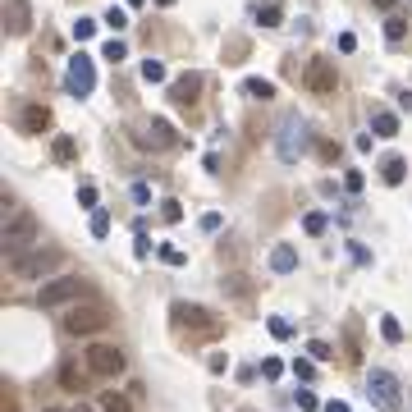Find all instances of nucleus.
<instances>
[{
	"mask_svg": "<svg viewBox=\"0 0 412 412\" xmlns=\"http://www.w3.org/2000/svg\"><path fill=\"white\" fill-rule=\"evenodd\" d=\"M170 316H174V326H179V330H188L193 339H206V344L225 335V321H220L211 307H202V303H174Z\"/></svg>",
	"mask_w": 412,
	"mask_h": 412,
	"instance_id": "f257e3e1",
	"label": "nucleus"
},
{
	"mask_svg": "<svg viewBox=\"0 0 412 412\" xmlns=\"http://www.w3.org/2000/svg\"><path fill=\"white\" fill-rule=\"evenodd\" d=\"M10 257H14V275H23V280H51L60 271V261H65L55 248H46V252L28 248V252H10Z\"/></svg>",
	"mask_w": 412,
	"mask_h": 412,
	"instance_id": "f03ea898",
	"label": "nucleus"
},
{
	"mask_svg": "<svg viewBox=\"0 0 412 412\" xmlns=\"http://www.w3.org/2000/svg\"><path fill=\"white\" fill-rule=\"evenodd\" d=\"M83 367L92 371V376H101V380H110V376H124V353L115 344H106V339H97V344H87V353H83Z\"/></svg>",
	"mask_w": 412,
	"mask_h": 412,
	"instance_id": "7ed1b4c3",
	"label": "nucleus"
},
{
	"mask_svg": "<svg viewBox=\"0 0 412 412\" xmlns=\"http://www.w3.org/2000/svg\"><path fill=\"white\" fill-rule=\"evenodd\" d=\"M60 326H65L69 335H97V330H110V312L101 303H78V307L65 312Z\"/></svg>",
	"mask_w": 412,
	"mask_h": 412,
	"instance_id": "20e7f679",
	"label": "nucleus"
},
{
	"mask_svg": "<svg viewBox=\"0 0 412 412\" xmlns=\"http://www.w3.org/2000/svg\"><path fill=\"white\" fill-rule=\"evenodd\" d=\"M367 394H371V403L385 408V412H394L403 403V390H399V380H394V371H371L367 376Z\"/></svg>",
	"mask_w": 412,
	"mask_h": 412,
	"instance_id": "39448f33",
	"label": "nucleus"
},
{
	"mask_svg": "<svg viewBox=\"0 0 412 412\" xmlns=\"http://www.w3.org/2000/svg\"><path fill=\"white\" fill-rule=\"evenodd\" d=\"M78 293H87V284L78 280V275H55V280H42L37 303L42 307H60V303H69V298H78Z\"/></svg>",
	"mask_w": 412,
	"mask_h": 412,
	"instance_id": "423d86ee",
	"label": "nucleus"
},
{
	"mask_svg": "<svg viewBox=\"0 0 412 412\" xmlns=\"http://www.w3.org/2000/svg\"><path fill=\"white\" fill-rule=\"evenodd\" d=\"M92 87H97V69H92V60H87L83 51L74 55V60H69V74H65V92L69 97H92Z\"/></svg>",
	"mask_w": 412,
	"mask_h": 412,
	"instance_id": "0eeeda50",
	"label": "nucleus"
},
{
	"mask_svg": "<svg viewBox=\"0 0 412 412\" xmlns=\"http://www.w3.org/2000/svg\"><path fill=\"white\" fill-rule=\"evenodd\" d=\"M37 243V216L19 211L14 220H5V252H28Z\"/></svg>",
	"mask_w": 412,
	"mask_h": 412,
	"instance_id": "6e6552de",
	"label": "nucleus"
},
{
	"mask_svg": "<svg viewBox=\"0 0 412 412\" xmlns=\"http://www.w3.org/2000/svg\"><path fill=\"white\" fill-rule=\"evenodd\" d=\"M335 83H339V74H335V65H330V55H312V60H307V87H312L316 97H330Z\"/></svg>",
	"mask_w": 412,
	"mask_h": 412,
	"instance_id": "1a4fd4ad",
	"label": "nucleus"
},
{
	"mask_svg": "<svg viewBox=\"0 0 412 412\" xmlns=\"http://www.w3.org/2000/svg\"><path fill=\"white\" fill-rule=\"evenodd\" d=\"M28 28H33V5H28V0H10V10H5V33L23 37Z\"/></svg>",
	"mask_w": 412,
	"mask_h": 412,
	"instance_id": "9d476101",
	"label": "nucleus"
},
{
	"mask_svg": "<svg viewBox=\"0 0 412 412\" xmlns=\"http://www.w3.org/2000/svg\"><path fill=\"white\" fill-rule=\"evenodd\" d=\"M19 129L23 133H46L51 129V110L46 106H23L19 110Z\"/></svg>",
	"mask_w": 412,
	"mask_h": 412,
	"instance_id": "9b49d317",
	"label": "nucleus"
},
{
	"mask_svg": "<svg viewBox=\"0 0 412 412\" xmlns=\"http://www.w3.org/2000/svg\"><path fill=\"white\" fill-rule=\"evenodd\" d=\"M147 133H152V138L161 142V152H174V147H184V138H179V129H174L170 120H161V115H156V120L147 124Z\"/></svg>",
	"mask_w": 412,
	"mask_h": 412,
	"instance_id": "f8f14e48",
	"label": "nucleus"
},
{
	"mask_svg": "<svg viewBox=\"0 0 412 412\" xmlns=\"http://www.w3.org/2000/svg\"><path fill=\"white\" fill-rule=\"evenodd\" d=\"M170 97L174 101H197V97H202V74H184L179 83L170 87Z\"/></svg>",
	"mask_w": 412,
	"mask_h": 412,
	"instance_id": "ddd939ff",
	"label": "nucleus"
},
{
	"mask_svg": "<svg viewBox=\"0 0 412 412\" xmlns=\"http://www.w3.org/2000/svg\"><path fill=\"white\" fill-rule=\"evenodd\" d=\"M271 271L275 275H293V271H298V252H293L289 243H280V248L271 252Z\"/></svg>",
	"mask_w": 412,
	"mask_h": 412,
	"instance_id": "4468645a",
	"label": "nucleus"
},
{
	"mask_svg": "<svg viewBox=\"0 0 412 412\" xmlns=\"http://www.w3.org/2000/svg\"><path fill=\"white\" fill-rule=\"evenodd\" d=\"M380 179L399 188L403 179H408V161H403V156H385V161H380Z\"/></svg>",
	"mask_w": 412,
	"mask_h": 412,
	"instance_id": "2eb2a0df",
	"label": "nucleus"
},
{
	"mask_svg": "<svg viewBox=\"0 0 412 412\" xmlns=\"http://www.w3.org/2000/svg\"><path fill=\"white\" fill-rule=\"evenodd\" d=\"M252 19H257L261 28H280V23H284V5H280V0H266V5L252 10Z\"/></svg>",
	"mask_w": 412,
	"mask_h": 412,
	"instance_id": "dca6fc26",
	"label": "nucleus"
},
{
	"mask_svg": "<svg viewBox=\"0 0 412 412\" xmlns=\"http://www.w3.org/2000/svg\"><path fill=\"white\" fill-rule=\"evenodd\" d=\"M371 133H376V138H394V133H399V115H394V110H376V115H371Z\"/></svg>",
	"mask_w": 412,
	"mask_h": 412,
	"instance_id": "f3484780",
	"label": "nucleus"
},
{
	"mask_svg": "<svg viewBox=\"0 0 412 412\" xmlns=\"http://www.w3.org/2000/svg\"><path fill=\"white\" fill-rule=\"evenodd\" d=\"M97 408L101 412H133V403H129V394H115V390H106L97 399Z\"/></svg>",
	"mask_w": 412,
	"mask_h": 412,
	"instance_id": "a211bd4d",
	"label": "nucleus"
},
{
	"mask_svg": "<svg viewBox=\"0 0 412 412\" xmlns=\"http://www.w3.org/2000/svg\"><path fill=\"white\" fill-rule=\"evenodd\" d=\"M60 385H65L69 394H83V371H78L74 362H65V367H60Z\"/></svg>",
	"mask_w": 412,
	"mask_h": 412,
	"instance_id": "6ab92c4d",
	"label": "nucleus"
},
{
	"mask_svg": "<svg viewBox=\"0 0 412 412\" xmlns=\"http://www.w3.org/2000/svg\"><path fill=\"white\" fill-rule=\"evenodd\" d=\"M326 225H330L326 211H307V216H303V229L312 234V239H321V234H326Z\"/></svg>",
	"mask_w": 412,
	"mask_h": 412,
	"instance_id": "aec40b11",
	"label": "nucleus"
},
{
	"mask_svg": "<svg viewBox=\"0 0 412 412\" xmlns=\"http://www.w3.org/2000/svg\"><path fill=\"white\" fill-rule=\"evenodd\" d=\"M243 92H248V97L271 101V97H275V83H261V78H248V83H243Z\"/></svg>",
	"mask_w": 412,
	"mask_h": 412,
	"instance_id": "412c9836",
	"label": "nucleus"
},
{
	"mask_svg": "<svg viewBox=\"0 0 412 412\" xmlns=\"http://www.w3.org/2000/svg\"><path fill=\"white\" fill-rule=\"evenodd\" d=\"M142 83H165V65L161 60H142Z\"/></svg>",
	"mask_w": 412,
	"mask_h": 412,
	"instance_id": "4be33fe9",
	"label": "nucleus"
},
{
	"mask_svg": "<svg viewBox=\"0 0 412 412\" xmlns=\"http://www.w3.org/2000/svg\"><path fill=\"white\" fill-rule=\"evenodd\" d=\"M380 335L390 339V344H403V326L394 321V316H380Z\"/></svg>",
	"mask_w": 412,
	"mask_h": 412,
	"instance_id": "5701e85b",
	"label": "nucleus"
},
{
	"mask_svg": "<svg viewBox=\"0 0 412 412\" xmlns=\"http://www.w3.org/2000/svg\"><path fill=\"white\" fill-rule=\"evenodd\" d=\"M78 156V142L74 138H55V161H74Z\"/></svg>",
	"mask_w": 412,
	"mask_h": 412,
	"instance_id": "b1692460",
	"label": "nucleus"
},
{
	"mask_svg": "<svg viewBox=\"0 0 412 412\" xmlns=\"http://www.w3.org/2000/svg\"><path fill=\"white\" fill-rule=\"evenodd\" d=\"M101 55H106L110 65H120L124 55H129V46H124V42H115V37H110V42H106V46H101Z\"/></svg>",
	"mask_w": 412,
	"mask_h": 412,
	"instance_id": "393cba45",
	"label": "nucleus"
},
{
	"mask_svg": "<svg viewBox=\"0 0 412 412\" xmlns=\"http://www.w3.org/2000/svg\"><path fill=\"white\" fill-rule=\"evenodd\" d=\"M403 33H408V23H403L399 14H390V19H385V37H390V42H403Z\"/></svg>",
	"mask_w": 412,
	"mask_h": 412,
	"instance_id": "a878e982",
	"label": "nucleus"
},
{
	"mask_svg": "<svg viewBox=\"0 0 412 412\" xmlns=\"http://www.w3.org/2000/svg\"><path fill=\"white\" fill-rule=\"evenodd\" d=\"M161 220H165V225H179V220H184V206L174 202V197H170V202H161Z\"/></svg>",
	"mask_w": 412,
	"mask_h": 412,
	"instance_id": "bb28decb",
	"label": "nucleus"
},
{
	"mask_svg": "<svg viewBox=\"0 0 412 412\" xmlns=\"http://www.w3.org/2000/svg\"><path fill=\"white\" fill-rule=\"evenodd\" d=\"M106 234H110V216L97 206V211H92V239H106Z\"/></svg>",
	"mask_w": 412,
	"mask_h": 412,
	"instance_id": "cd10ccee",
	"label": "nucleus"
},
{
	"mask_svg": "<svg viewBox=\"0 0 412 412\" xmlns=\"http://www.w3.org/2000/svg\"><path fill=\"white\" fill-rule=\"evenodd\" d=\"M97 202H101V197H97V188H92V184H78V206L97 211Z\"/></svg>",
	"mask_w": 412,
	"mask_h": 412,
	"instance_id": "c85d7f7f",
	"label": "nucleus"
},
{
	"mask_svg": "<svg viewBox=\"0 0 412 412\" xmlns=\"http://www.w3.org/2000/svg\"><path fill=\"white\" fill-rule=\"evenodd\" d=\"M293 371H298V380H316V358H298Z\"/></svg>",
	"mask_w": 412,
	"mask_h": 412,
	"instance_id": "c756f323",
	"label": "nucleus"
},
{
	"mask_svg": "<svg viewBox=\"0 0 412 412\" xmlns=\"http://www.w3.org/2000/svg\"><path fill=\"white\" fill-rule=\"evenodd\" d=\"M266 330H271L275 339H289L293 330H289V321H284V316H271V321H266Z\"/></svg>",
	"mask_w": 412,
	"mask_h": 412,
	"instance_id": "7c9ffc66",
	"label": "nucleus"
},
{
	"mask_svg": "<svg viewBox=\"0 0 412 412\" xmlns=\"http://www.w3.org/2000/svg\"><path fill=\"white\" fill-rule=\"evenodd\" d=\"M261 376H266V380H280L284 376V362L280 358H266V362H261Z\"/></svg>",
	"mask_w": 412,
	"mask_h": 412,
	"instance_id": "2f4dec72",
	"label": "nucleus"
},
{
	"mask_svg": "<svg viewBox=\"0 0 412 412\" xmlns=\"http://www.w3.org/2000/svg\"><path fill=\"white\" fill-rule=\"evenodd\" d=\"M92 33H97V19H78L74 23V37H78V42H87Z\"/></svg>",
	"mask_w": 412,
	"mask_h": 412,
	"instance_id": "473e14b6",
	"label": "nucleus"
},
{
	"mask_svg": "<svg viewBox=\"0 0 412 412\" xmlns=\"http://www.w3.org/2000/svg\"><path fill=\"white\" fill-rule=\"evenodd\" d=\"M161 261H165V266H184V252H179V248H170V243H165V248H161Z\"/></svg>",
	"mask_w": 412,
	"mask_h": 412,
	"instance_id": "72a5a7b5",
	"label": "nucleus"
},
{
	"mask_svg": "<svg viewBox=\"0 0 412 412\" xmlns=\"http://www.w3.org/2000/svg\"><path fill=\"white\" fill-rule=\"evenodd\" d=\"M348 257L358 261V266H371V248H362V243H348Z\"/></svg>",
	"mask_w": 412,
	"mask_h": 412,
	"instance_id": "f704fd0d",
	"label": "nucleus"
},
{
	"mask_svg": "<svg viewBox=\"0 0 412 412\" xmlns=\"http://www.w3.org/2000/svg\"><path fill=\"white\" fill-rule=\"evenodd\" d=\"M206 367H211V376H225V371H229V358H225V353H211V362H206Z\"/></svg>",
	"mask_w": 412,
	"mask_h": 412,
	"instance_id": "c9c22d12",
	"label": "nucleus"
},
{
	"mask_svg": "<svg viewBox=\"0 0 412 412\" xmlns=\"http://www.w3.org/2000/svg\"><path fill=\"white\" fill-rule=\"evenodd\" d=\"M298 408H303V412H316L321 403H316V394H312V390H298Z\"/></svg>",
	"mask_w": 412,
	"mask_h": 412,
	"instance_id": "e433bc0d",
	"label": "nucleus"
},
{
	"mask_svg": "<svg viewBox=\"0 0 412 412\" xmlns=\"http://www.w3.org/2000/svg\"><path fill=\"white\" fill-rule=\"evenodd\" d=\"M106 23H110V28H124V23H129V14H124V10H115V5H110V10H106Z\"/></svg>",
	"mask_w": 412,
	"mask_h": 412,
	"instance_id": "4c0bfd02",
	"label": "nucleus"
},
{
	"mask_svg": "<svg viewBox=\"0 0 412 412\" xmlns=\"http://www.w3.org/2000/svg\"><path fill=\"white\" fill-rule=\"evenodd\" d=\"M312 358H316V362L330 358V344H326V339H312Z\"/></svg>",
	"mask_w": 412,
	"mask_h": 412,
	"instance_id": "58836bf2",
	"label": "nucleus"
},
{
	"mask_svg": "<svg viewBox=\"0 0 412 412\" xmlns=\"http://www.w3.org/2000/svg\"><path fill=\"white\" fill-rule=\"evenodd\" d=\"M339 51L353 55V51H358V37H353V33H339Z\"/></svg>",
	"mask_w": 412,
	"mask_h": 412,
	"instance_id": "ea45409f",
	"label": "nucleus"
},
{
	"mask_svg": "<svg viewBox=\"0 0 412 412\" xmlns=\"http://www.w3.org/2000/svg\"><path fill=\"white\" fill-rule=\"evenodd\" d=\"M133 202L147 206V202H152V188H147V184H133Z\"/></svg>",
	"mask_w": 412,
	"mask_h": 412,
	"instance_id": "a19ab883",
	"label": "nucleus"
},
{
	"mask_svg": "<svg viewBox=\"0 0 412 412\" xmlns=\"http://www.w3.org/2000/svg\"><path fill=\"white\" fill-rule=\"evenodd\" d=\"M344 184H348V193H358V188H362V174H358V170H348V174H344Z\"/></svg>",
	"mask_w": 412,
	"mask_h": 412,
	"instance_id": "79ce46f5",
	"label": "nucleus"
},
{
	"mask_svg": "<svg viewBox=\"0 0 412 412\" xmlns=\"http://www.w3.org/2000/svg\"><path fill=\"white\" fill-rule=\"evenodd\" d=\"M202 229H206V234H216V229H220V216H216V211H211V216H202Z\"/></svg>",
	"mask_w": 412,
	"mask_h": 412,
	"instance_id": "37998d69",
	"label": "nucleus"
},
{
	"mask_svg": "<svg viewBox=\"0 0 412 412\" xmlns=\"http://www.w3.org/2000/svg\"><path fill=\"white\" fill-rule=\"evenodd\" d=\"M326 412H348V403H344V399H330V403H326Z\"/></svg>",
	"mask_w": 412,
	"mask_h": 412,
	"instance_id": "c03bdc74",
	"label": "nucleus"
},
{
	"mask_svg": "<svg viewBox=\"0 0 412 412\" xmlns=\"http://www.w3.org/2000/svg\"><path fill=\"white\" fill-rule=\"evenodd\" d=\"M69 412H101V408H97V403H74Z\"/></svg>",
	"mask_w": 412,
	"mask_h": 412,
	"instance_id": "a18cd8bd",
	"label": "nucleus"
},
{
	"mask_svg": "<svg viewBox=\"0 0 412 412\" xmlns=\"http://www.w3.org/2000/svg\"><path fill=\"white\" fill-rule=\"evenodd\" d=\"M371 5H376V10H385V14L394 10V0H371Z\"/></svg>",
	"mask_w": 412,
	"mask_h": 412,
	"instance_id": "49530a36",
	"label": "nucleus"
},
{
	"mask_svg": "<svg viewBox=\"0 0 412 412\" xmlns=\"http://www.w3.org/2000/svg\"><path fill=\"white\" fill-rule=\"evenodd\" d=\"M142 5H147V0H129V10H142Z\"/></svg>",
	"mask_w": 412,
	"mask_h": 412,
	"instance_id": "de8ad7c7",
	"label": "nucleus"
},
{
	"mask_svg": "<svg viewBox=\"0 0 412 412\" xmlns=\"http://www.w3.org/2000/svg\"><path fill=\"white\" fill-rule=\"evenodd\" d=\"M156 5H165V10H170V5H174V0H156Z\"/></svg>",
	"mask_w": 412,
	"mask_h": 412,
	"instance_id": "09e8293b",
	"label": "nucleus"
},
{
	"mask_svg": "<svg viewBox=\"0 0 412 412\" xmlns=\"http://www.w3.org/2000/svg\"><path fill=\"white\" fill-rule=\"evenodd\" d=\"M46 412H60V408H46Z\"/></svg>",
	"mask_w": 412,
	"mask_h": 412,
	"instance_id": "8fccbe9b",
	"label": "nucleus"
}]
</instances>
